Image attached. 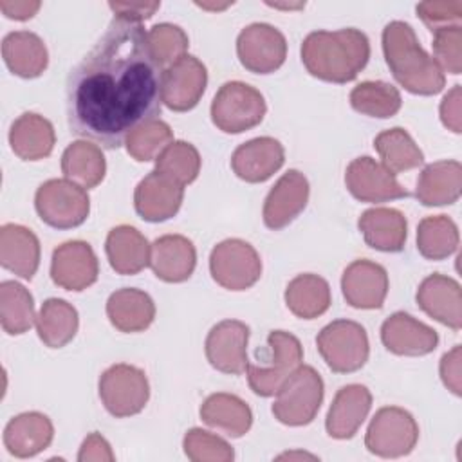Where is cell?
I'll list each match as a JSON object with an SVG mask.
<instances>
[{
  "mask_svg": "<svg viewBox=\"0 0 462 462\" xmlns=\"http://www.w3.org/2000/svg\"><path fill=\"white\" fill-rule=\"evenodd\" d=\"M162 74L148 31L114 16L67 78L70 132L103 148H119L139 126L159 119Z\"/></svg>",
  "mask_w": 462,
  "mask_h": 462,
  "instance_id": "cell-1",
  "label": "cell"
},
{
  "mask_svg": "<svg viewBox=\"0 0 462 462\" xmlns=\"http://www.w3.org/2000/svg\"><path fill=\"white\" fill-rule=\"evenodd\" d=\"M370 42L359 29L314 31L301 45V61L307 70L325 81L346 83L366 65Z\"/></svg>",
  "mask_w": 462,
  "mask_h": 462,
  "instance_id": "cell-2",
  "label": "cell"
},
{
  "mask_svg": "<svg viewBox=\"0 0 462 462\" xmlns=\"http://www.w3.org/2000/svg\"><path fill=\"white\" fill-rule=\"evenodd\" d=\"M386 63L395 79L413 94H437L444 87V76L437 61L419 45L410 23L390 22L383 31Z\"/></svg>",
  "mask_w": 462,
  "mask_h": 462,
  "instance_id": "cell-3",
  "label": "cell"
},
{
  "mask_svg": "<svg viewBox=\"0 0 462 462\" xmlns=\"http://www.w3.org/2000/svg\"><path fill=\"white\" fill-rule=\"evenodd\" d=\"M323 399V381L312 366H298L278 388L274 417L287 426H305L316 417Z\"/></svg>",
  "mask_w": 462,
  "mask_h": 462,
  "instance_id": "cell-4",
  "label": "cell"
},
{
  "mask_svg": "<svg viewBox=\"0 0 462 462\" xmlns=\"http://www.w3.org/2000/svg\"><path fill=\"white\" fill-rule=\"evenodd\" d=\"M263 96L242 81L224 83L213 97L211 119L226 134H240L256 126L265 116Z\"/></svg>",
  "mask_w": 462,
  "mask_h": 462,
  "instance_id": "cell-5",
  "label": "cell"
},
{
  "mask_svg": "<svg viewBox=\"0 0 462 462\" xmlns=\"http://www.w3.org/2000/svg\"><path fill=\"white\" fill-rule=\"evenodd\" d=\"M269 356L265 363L247 365V381L256 395L271 397L278 392L282 383L300 366L303 352L298 337L285 330H273L267 336Z\"/></svg>",
  "mask_w": 462,
  "mask_h": 462,
  "instance_id": "cell-6",
  "label": "cell"
},
{
  "mask_svg": "<svg viewBox=\"0 0 462 462\" xmlns=\"http://www.w3.org/2000/svg\"><path fill=\"white\" fill-rule=\"evenodd\" d=\"M316 345L327 366L337 374L356 372L368 359L366 330L350 319H336L323 327Z\"/></svg>",
  "mask_w": 462,
  "mask_h": 462,
  "instance_id": "cell-7",
  "label": "cell"
},
{
  "mask_svg": "<svg viewBox=\"0 0 462 462\" xmlns=\"http://www.w3.org/2000/svg\"><path fill=\"white\" fill-rule=\"evenodd\" d=\"M40 218L58 229L76 227L88 215V195L69 179H51L43 182L34 197Z\"/></svg>",
  "mask_w": 462,
  "mask_h": 462,
  "instance_id": "cell-8",
  "label": "cell"
},
{
  "mask_svg": "<svg viewBox=\"0 0 462 462\" xmlns=\"http://www.w3.org/2000/svg\"><path fill=\"white\" fill-rule=\"evenodd\" d=\"M148 395L144 372L132 365H114L99 379V397L114 417L139 413L146 406Z\"/></svg>",
  "mask_w": 462,
  "mask_h": 462,
  "instance_id": "cell-9",
  "label": "cell"
},
{
  "mask_svg": "<svg viewBox=\"0 0 462 462\" xmlns=\"http://www.w3.org/2000/svg\"><path fill=\"white\" fill-rule=\"evenodd\" d=\"M211 276L217 283L231 291H244L256 283L262 262L251 244L233 238L218 244L209 258Z\"/></svg>",
  "mask_w": 462,
  "mask_h": 462,
  "instance_id": "cell-10",
  "label": "cell"
},
{
  "mask_svg": "<svg viewBox=\"0 0 462 462\" xmlns=\"http://www.w3.org/2000/svg\"><path fill=\"white\" fill-rule=\"evenodd\" d=\"M240 63L254 74H269L285 61V36L269 23H251L236 40Z\"/></svg>",
  "mask_w": 462,
  "mask_h": 462,
  "instance_id": "cell-11",
  "label": "cell"
},
{
  "mask_svg": "<svg viewBox=\"0 0 462 462\" xmlns=\"http://www.w3.org/2000/svg\"><path fill=\"white\" fill-rule=\"evenodd\" d=\"M249 327L238 319L217 323L206 337V357L209 365L224 374L240 375L247 370Z\"/></svg>",
  "mask_w": 462,
  "mask_h": 462,
  "instance_id": "cell-12",
  "label": "cell"
},
{
  "mask_svg": "<svg viewBox=\"0 0 462 462\" xmlns=\"http://www.w3.org/2000/svg\"><path fill=\"white\" fill-rule=\"evenodd\" d=\"M206 81V67L195 56L184 54L162 74V103L175 112L191 110L204 94Z\"/></svg>",
  "mask_w": 462,
  "mask_h": 462,
  "instance_id": "cell-13",
  "label": "cell"
},
{
  "mask_svg": "<svg viewBox=\"0 0 462 462\" xmlns=\"http://www.w3.org/2000/svg\"><path fill=\"white\" fill-rule=\"evenodd\" d=\"M346 188L361 202H386L408 197V191L395 180L393 173L372 157H357L346 168Z\"/></svg>",
  "mask_w": 462,
  "mask_h": 462,
  "instance_id": "cell-14",
  "label": "cell"
},
{
  "mask_svg": "<svg viewBox=\"0 0 462 462\" xmlns=\"http://www.w3.org/2000/svg\"><path fill=\"white\" fill-rule=\"evenodd\" d=\"M184 186L166 173L153 170L135 188V211L148 222H162L173 217L182 202Z\"/></svg>",
  "mask_w": 462,
  "mask_h": 462,
  "instance_id": "cell-15",
  "label": "cell"
},
{
  "mask_svg": "<svg viewBox=\"0 0 462 462\" xmlns=\"http://www.w3.org/2000/svg\"><path fill=\"white\" fill-rule=\"evenodd\" d=\"M51 278L67 291H83L97 280V260L87 242L72 240L52 253Z\"/></svg>",
  "mask_w": 462,
  "mask_h": 462,
  "instance_id": "cell-16",
  "label": "cell"
},
{
  "mask_svg": "<svg viewBox=\"0 0 462 462\" xmlns=\"http://www.w3.org/2000/svg\"><path fill=\"white\" fill-rule=\"evenodd\" d=\"M309 182L298 170H289L269 191L263 204V222L269 229H282L291 224L305 208Z\"/></svg>",
  "mask_w": 462,
  "mask_h": 462,
  "instance_id": "cell-17",
  "label": "cell"
},
{
  "mask_svg": "<svg viewBox=\"0 0 462 462\" xmlns=\"http://www.w3.org/2000/svg\"><path fill=\"white\" fill-rule=\"evenodd\" d=\"M341 287L352 307L379 309L388 292V276L383 265L368 260H356L345 269Z\"/></svg>",
  "mask_w": 462,
  "mask_h": 462,
  "instance_id": "cell-18",
  "label": "cell"
},
{
  "mask_svg": "<svg viewBox=\"0 0 462 462\" xmlns=\"http://www.w3.org/2000/svg\"><path fill=\"white\" fill-rule=\"evenodd\" d=\"M413 417L401 408H383L375 413L366 433V448L381 457H399L411 451L417 435H401L395 431L413 426Z\"/></svg>",
  "mask_w": 462,
  "mask_h": 462,
  "instance_id": "cell-19",
  "label": "cell"
},
{
  "mask_svg": "<svg viewBox=\"0 0 462 462\" xmlns=\"http://www.w3.org/2000/svg\"><path fill=\"white\" fill-rule=\"evenodd\" d=\"M283 146L273 137H256L240 144L233 157L231 168L245 182H263L283 164Z\"/></svg>",
  "mask_w": 462,
  "mask_h": 462,
  "instance_id": "cell-20",
  "label": "cell"
},
{
  "mask_svg": "<svg viewBox=\"0 0 462 462\" xmlns=\"http://www.w3.org/2000/svg\"><path fill=\"white\" fill-rule=\"evenodd\" d=\"M381 339L390 352L399 356H424L435 350L439 343L433 328L406 312H395L383 323Z\"/></svg>",
  "mask_w": 462,
  "mask_h": 462,
  "instance_id": "cell-21",
  "label": "cell"
},
{
  "mask_svg": "<svg viewBox=\"0 0 462 462\" xmlns=\"http://www.w3.org/2000/svg\"><path fill=\"white\" fill-rule=\"evenodd\" d=\"M195 247L191 240L180 235L157 238L150 247V267L164 282H184L195 269Z\"/></svg>",
  "mask_w": 462,
  "mask_h": 462,
  "instance_id": "cell-22",
  "label": "cell"
},
{
  "mask_svg": "<svg viewBox=\"0 0 462 462\" xmlns=\"http://www.w3.org/2000/svg\"><path fill=\"white\" fill-rule=\"evenodd\" d=\"M0 263L14 274L31 280L40 263V244L36 235L18 224L2 226Z\"/></svg>",
  "mask_w": 462,
  "mask_h": 462,
  "instance_id": "cell-23",
  "label": "cell"
},
{
  "mask_svg": "<svg viewBox=\"0 0 462 462\" xmlns=\"http://www.w3.org/2000/svg\"><path fill=\"white\" fill-rule=\"evenodd\" d=\"M372 395L366 386L339 388L327 415V431L334 439H350L370 411Z\"/></svg>",
  "mask_w": 462,
  "mask_h": 462,
  "instance_id": "cell-24",
  "label": "cell"
},
{
  "mask_svg": "<svg viewBox=\"0 0 462 462\" xmlns=\"http://www.w3.org/2000/svg\"><path fill=\"white\" fill-rule=\"evenodd\" d=\"M417 301L424 312L453 330L460 328V287L455 280L433 274L428 276L419 291Z\"/></svg>",
  "mask_w": 462,
  "mask_h": 462,
  "instance_id": "cell-25",
  "label": "cell"
},
{
  "mask_svg": "<svg viewBox=\"0 0 462 462\" xmlns=\"http://www.w3.org/2000/svg\"><path fill=\"white\" fill-rule=\"evenodd\" d=\"M359 229L365 242L386 253H397L406 240V218L401 211L392 208H374L361 215Z\"/></svg>",
  "mask_w": 462,
  "mask_h": 462,
  "instance_id": "cell-26",
  "label": "cell"
},
{
  "mask_svg": "<svg viewBox=\"0 0 462 462\" xmlns=\"http://www.w3.org/2000/svg\"><path fill=\"white\" fill-rule=\"evenodd\" d=\"M110 323L121 332H139L150 327L155 316L153 300L139 289H119L106 301Z\"/></svg>",
  "mask_w": 462,
  "mask_h": 462,
  "instance_id": "cell-27",
  "label": "cell"
},
{
  "mask_svg": "<svg viewBox=\"0 0 462 462\" xmlns=\"http://www.w3.org/2000/svg\"><path fill=\"white\" fill-rule=\"evenodd\" d=\"M52 440L51 420L38 413H22L13 417L4 431V442L7 451L16 457H31L45 449Z\"/></svg>",
  "mask_w": 462,
  "mask_h": 462,
  "instance_id": "cell-28",
  "label": "cell"
},
{
  "mask_svg": "<svg viewBox=\"0 0 462 462\" xmlns=\"http://www.w3.org/2000/svg\"><path fill=\"white\" fill-rule=\"evenodd\" d=\"M2 56L20 78H36L47 67V49L42 38L29 31L9 32L2 42Z\"/></svg>",
  "mask_w": 462,
  "mask_h": 462,
  "instance_id": "cell-29",
  "label": "cell"
},
{
  "mask_svg": "<svg viewBox=\"0 0 462 462\" xmlns=\"http://www.w3.org/2000/svg\"><path fill=\"white\" fill-rule=\"evenodd\" d=\"M106 256L119 274H135L150 265V245L132 226H117L106 236Z\"/></svg>",
  "mask_w": 462,
  "mask_h": 462,
  "instance_id": "cell-30",
  "label": "cell"
},
{
  "mask_svg": "<svg viewBox=\"0 0 462 462\" xmlns=\"http://www.w3.org/2000/svg\"><path fill=\"white\" fill-rule=\"evenodd\" d=\"M9 143L13 152L23 161L47 157L54 146L52 125L38 114H22L11 126Z\"/></svg>",
  "mask_w": 462,
  "mask_h": 462,
  "instance_id": "cell-31",
  "label": "cell"
},
{
  "mask_svg": "<svg viewBox=\"0 0 462 462\" xmlns=\"http://www.w3.org/2000/svg\"><path fill=\"white\" fill-rule=\"evenodd\" d=\"M460 195V162L442 161L430 164L419 182L417 199L424 206L453 204Z\"/></svg>",
  "mask_w": 462,
  "mask_h": 462,
  "instance_id": "cell-32",
  "label": "cell"
},
{
  "mask_svg": "<svg viewBox=\"0 0 462 462\" xmlns=\"http://www.w3.org/2000/svg\"><path fill=\"white\" fill-rule=\"evenodd\" d=\"M36 330L47 346L61 348L78 330V312L65 300L51 298L42 305L36 318Z\"/></svg>",
  "mask_w": 462,
  "mask_h": 462,
  "instance_id": "cell-33",
  "label": "cell"
},
{
  "mask_svg": "<svg viewBox=\"0 0 462 462\" xmlns=\"http://www.w3.org/2000/svg\"><path fill=\"white\" fill-rule=\"evenodd\" d=\"M285 301L298 318L312 319L330 305L328 283L316 274H300L287 285Z\"/></svg>",
  "mask_w": 462,
  "mask_h": 462,
  "instance_id": "cell-34",
  "label": "cell"
},
{
  "mask_svg": "<svg viewBox=\"0 0 462 462\" xmlns=\"http://www.w3.org/2000/svg\"><path fill=\"white\" fill-rule=\"evenodd\" d=\"M200 415L204 422L222 428L231 437H242L253 419L249 406L242 399L227 393L209 395L200 408Z\"/></svg>",
  "mask_w": 462,
  "mask_h": 462,
  "instance_id": "cell-35",
  "label": "cell"
},
{
  "mask_svg": "<svg viewBox=\"0 0 462 462\" xmlns=\"http://www.w3.org/2000/svg\"><path fill=\"white\" fill-rule=\"evenodd\" d=\"M61 171L81 188H94L105 177V157L94 144L72 143L63 152Z\"/></svg>",
  "mask_w": 462,
  "mask_h": 462,
  "instance_id": "cell-36",
  "label": "cell"
},
{
  "mask_svg": "<svg viewBox=\"0 0 462 462\" xmlns=\"http://www.w3.org/2000/svg\"><path fill=\"white\" fill-rule=\"evenodd\" d=\"M374 148L383 159V166L393 175L422 164L424 155L402 128H390L374 139Z\"/></svg>",
  "mask_w": 462,
  "mask_h": 462,
  "instance_id": "cell-37",
  "label": "cell"
},
{
  "mask_svg": "<svg viewBox=\"0 0 462 462\" xmlns=\"http://www.w3.org/2000/svg\"><path fill=\"white\" fill-rule=\"evenodd\" d=\"M2 328L11 334H23L34 323V303L29 291L11 280L0 283Z\"/></svg>",
  "mask_w": 462,
  "mask_h": 462,
  "instance_id": "cell-38",
  "label": "cell"
},
{
  "mask_svg": "<svg viewBox=\"0 0 462 462\" xmlns=\"http://www.w3.org/2000/svg\"><path fill=\"white\" fill-rule=\"evenodd\" d=\"M350 103L357 112L372 117H392L401 108V94L384 81H365L350 92Z\"/></svg>",
  "mask_w": 462,
  "mask_h": 462,
  "instance_id": "cell-39",
  "label": "cell"
},
{
  "mask_svg": "<svg viewBox=\"0 0 462 462\" xmlns=\"http://www.w3.org/2000/svg\"><path fill=\"white\" fill-rule=\"evenodd\" d=\"M417 244H419L417 247L422 256H426L430 260L446 258L458 245L457 226L444 215L426 217L419 224Z\"/></svg>",
  "mask_w": 462,
  "mask_h": 462,
  "instance_id": "cell-40",
  "label": "cell"
},
{
  "mask_svg": "<svg viewBox=\"0 0 462 462\" xmlns=\"http://www.w3.org/2000/svg\"><path fill=\"white\" fill-rule=\"evenodd\" d=\"M159 171L175 179L182 186L193 182L200 170V157L195 146L184 141L170 143L155 159Z\"/></svg>",
  "mask_w": 462,
  "mask_h": 462,
  "instance_id": "cell-41",
  "label": "cell"
},
{
  "mask_svg": "<svg viewBox=\"0 0 462 462\" xmlns=\"http://www.w3.org/2000/svg\"><path fill=\"white\" fill-rule=\"evenodd\" d=\"M173 134L170 126L157 119L139 126L126 139V150L135 161H152L157 159L159 153L171 143Z\"/></svg>",
  "mask_w": 462,
  "mask_h": 462,
  "instance_id": "cell-42",
  "label": "cell"
},
{
  "mask_svg": "<svg viewBox=\"0 0 462 462\" xmlns=\"http://www.w3.org/2000/svg\"><path fill=\"white\" fill-rule=\"evenodd\" d=\"M150 43L161 63H173L186 54L188 36L173 23H157L148 31Z\"/></svg>",
  "mask_w": 462,
  "mask_h": 462,
  "instance_id": "cell-43",
  "label": "cell"
},
{
  "mask_svg": "<svg viewBox=\"0 0 462 462\" xmlns=\"http://www.w3.org/2000/svg\"><path fill=\"white\" fill-rule=\"evenodd\" d=\"M460 27H446L435 31L433 51L439 63L451 74H460Z\"/></svg>",
  "mask_w": 462,
  "mask_h": 462,
  "instance_id": "cell-44",
  "label": "cell"
},
{
  "mask_svg": "<svg viewBox=\"0 0 462 462\" xmlns=\"http://www.w3.org/2000/svg\"><path fill=\"white\" fill-rule=\"evenodd\" d=\"M417 14L422 18V22L430 27L431 32L439 29L451 27L448 25L453 22V25H460L462 20V4L460 2H422L417 4Z\"/></svg>",
  "mask_w": 462,
  "mask_h": 462,
  "instance_id": "cell-45",
  "label": "cell"
},
{
  "mask_svg": "<svg viewBox=\"0 0 462 462\" xmlns=\"http://www.w3.org/2000/svg\"><path fill=\"white\" fill-rule=\"evenodd\" d=\"M108 7L116 16L141 23V20L150 18L161 7V2H108Z\"/></svg>",
  "mask_w": 462,
  "mask_h": 462,
  "instance_id": "cell-46",
  "label": "cell"
},
{
  "mask_svg": "<svg viewBox=\"0 0 462 462\" xmlns=\"http://www.w3.org/2000/svg\"><path fill=\"white\" fill-rule=\"evenodd\" d=\"M458 361H460V346L457 345L449 354H446L440 361V374H442V381L446 386H449V390L455 395H460V384H458Z\"/></svg>",
  "mask_w": 462,
  "mask_h": 462,
  "instance_id": "cell-47",
  "label": "cell"
},
{
  "mask_svg": "<svg viewBox=\"0 0 462 462\" xmlns=\"http://www.w3.org/2000/svg\"><path fill=\"white\" fill-rule=\"evenodd\" d=\"M458 94H460V85H455V88L444 97V101L440 105L442 123L446 126H449L457 134L460 132V125H458Z\"/></svg>",
  "mask_w": 462,
  "mask_h": 462,
  "instance_id": "cell-48",
  "label": "cell"
},
{
  "mask_svg": "<svg viewBox=\"0 0 462 462\" xmlns=\"http://www.w3.org/2000/svg\"><path fill=\"white\" fill-rule=\"evenodd\" d=\"M40 2H9V0H0V9L7 18L13 20H29L36 14L40 9Z\"/></svg>",
  "mask_w": 462,
  "mask_h": 462,
  "instance_id": "cell-49",
  "label": "cell"
}]
</instances>
